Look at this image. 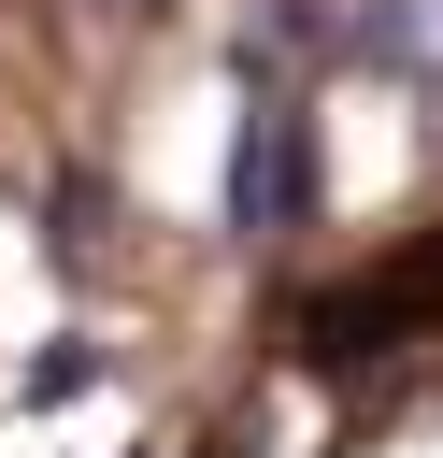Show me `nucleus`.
<instances>
[{
    "label": "nucleus",
    "instance_id": "nucleus-1",
    "mask_svg": "<svg viewBox=\"0 0 443 458\" xmlns=\"http://www.w3.org/2000/svg\"><path fill=\"white\" fill-rule=\"evenodd\" d=\"M314 215V114L300 100H257L243 114V157H229V229L243 243H286Z\"/></svg>",
    "mask_w": 443,
    "mask_h": 458
},
{
    "label": "nucleus",
    "instance_id": "nucleus-2",
    "mask_svg": "<svg viewBox=\"0 0 443 458\" xmlns=\"http://www.w3.org/2000/svg\"><path fill=\"white\" fill-rule=\"evenodd\" d=\"M343 57H372V72H414V57H429V14H414V0H372V14H343Z\"/></svg>",
    "mask_w": 443,
    "mask_h": 458
},
{
    "label": "nucleus",
    "instance_id": "nucleus-3",
    "mask_svg": "<svg viewBox=\"0 0 443 458\" xmlns=\"http://www.w3.org/2000/svg\"><path fill=\"white\" fill-rule=\"evenodd\" d=\"M86 386H100V344H86V329H57V344H43L29 372H14V401H29V415H57V401H86Z\"/></svg>",
    "mask_w": 443,
    "mask_h": 458
},
{
    "label": "nucleus",
    "instance_id": "nucleus-4",
    "mask_svg": "<svg viewBox=\"0 0 443 458\" xmlns=\"http://www.w3.org/2000/svg\"><path fill=\"white\" fill-rule=\"evenodd\" d=\"M100 14H171V0H100Z\"/></svg>",
    "mask_w": 443,
    "mask_h": 458
}]
</instances>
